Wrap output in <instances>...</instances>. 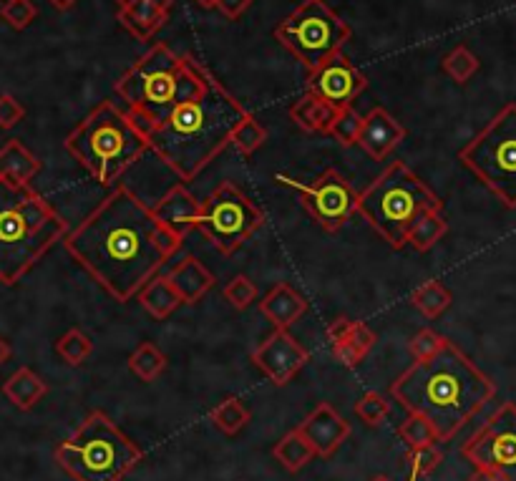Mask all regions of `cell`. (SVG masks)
Returning <instances> with one entry per match:
<instances>
[{
	"label": "cell",
	"mask_w": 516,
	"mask_h": 481,
	"mask_svg": "<svg viewBox=\"0 0 516 481\" xmlns=\"http://www.w3.org/2000/svg\"><path fill=\"white\" fill-rule=\"evenodd\" d=\"M91 177L104 187H114L126 169L139 162L152 144L149 131L114 101H101L84 121H81L63 142Z\"/></svg>",
	"instance_id": "obj_6"
},
{
	"label": "cell",
	"mask_w": 516,
	"mask_h": 481,
	"mask_svg": "<svg viewBox=\"0 0 516 481\" xmlns=\"http://www.w3.org/2000/svg\"><path fill=\"white\" fill-rule=\"evenodd\" d=\"M272 456H275V459L280 461L287 471L298 474V471L305 469V466H308L318 454H315V449L310 446V441L303 436V431L292 429V431H287V434L282 436L275 446H272Z\"/></svg>",
	"instance_id": "obj_27"
},
{
	"label": "cell",
	"mask_w": 516,
	"mask_h": 481,
	"mask_svg": "<svg viewBox=\"0 0 516 481\" xmlns=\"http://www.w3.org/2000/svg\"><path fill=\"white\" fill-rule=\"evenodd\" d=\"M403 461H406L408 469H411L413 479H418V476H428L436 471V466L444 461V451L438 449V444H428L421 446V449H408Z\"/></svg>",
	"instance_id": "obj_38"
},
{
	"label": "cell",
	"mask_w": 516,
	"mask_h": 481,
	"mask_svg": "<svg viewBox=\"0 0 516 481\" xmlns=\"http://www.w3.org/2000/svg\"><path fill=\"white\" fill-rule=\"evenodd\" d=\"M66 232V220L41 194L0 182V283H21Z\"/></svg>",
	"instance_id": "obj_5"
},
{
	"label": "cell",
	"mask_w": 516,
	"mask_h": 481,
	"mask_svg": "<svg viewBox=\"0 0 516 481\" xmlns=\"http://www.w3.org/2000/svg\"><path fill=\"white\" fill-rule=\"evenodd\" d=\"M471 481H501V479H499V476L491 474V471L474 469V474H471Z\"/></svg>",
	"instance_id": "obj_45"
},
{
	"label": "cell",
	"mask_w": 516,
	"mask_h": 481,
	"mask_svg": "<svg viewBox=\"0 0 516 481\" xmlns=\"http://www.w3.org/2000/svg\"><path fill=\"white\" fill-rule=\"evenodd\" d=\"M265 225L262 210L237 184L222 182L202 199L197 230L222 255H235Z\"/></svg>",
	"instance_id": "obj_11"
},
{
	"label": "cell",
	"mask_w": 516,
	"mask_h": 481,
	"mask_svg": "<svg viewBox=\"0 0 516 481\" xmlns=\"http://www.w3.org/2000/svg\"><path fill=\"white\" fill-rule=\"evenodd\" d=\"M428 210H444V202L403 162H393L360 192V215L393 250L408 245L413 222Z\"/></svg>",
	"instance_id": "obj_7"
},
{
	"label": "cell",
	"mask_w": 516,
	"mask_h": 481,
	"mask_svg": "<svg viewBox=\"0 0 516 481\" xmlns=\"http://www.w3.org/2000/svg\"><path fill=\"white\" fill-rule=\"evenodd\" d=\"M451 300H454V295H451V290L446 288L441 280H428V283H423L421 288L413 290L411 295L413 308H416L421 315H426L428 320L444 315L446 310L451 308Z\"/></svg>",
	"instance_id": "obj_29"
},
{
	"label": "cell",
	"mask_w": 516,
	"mask_h": 481,
	"mask_svg": "<svg viewBox=\"0 0 516 481\" xmlns=\"http://www.w3.org/2000/svg\"><path fill=\"white\" fill-rule=\"evenodd\" d=\"M373 481H391V479H388V476H376V479H373Z\"/></svg>",
	"instance_id": "obj_48"
},
{
	"label": "cell",
	"mask_w": 516,
	"mask_h": 481,
	"mask_svg": "<svg viewBox=\"0 0 516 481\" xmlns=\"http://www.w3.org/2000/svg\"><path fill=\"white\" fill-rule=\"evenodd\" d=\"M139 303L144 305V310L149 315H154L157 320L169 318L179 305H184L182 295L177 293V288L172 285L169 275H154L144 288L139 290Z\"/></svg>",
	"instance_id": "obj_25"
},
{
	"label": "cell",
	"mask_w": 516,
	"mask_h": 481,
	"mask_svg": "<svg viewBox=\"0 0 516 481\" xmlns=\"http://www.w3.org/2000/svg\"><path fill=\"white\" fill-rule=\"evenodd\" d=\"M199 207H202V202H197V197L184 184H177L154 204L152 210L157 220L162 222V227H167L174 237L184 240L189 232L197 230Z\"/></svg>",
	"instance_id": "obj_20"
},
{
	"label": "cell",
	"mask_w": 516,
	"mask_h": 481,
	"mask_svg": "<svg viewBox=\"0 0 516 481\" xmlns=\"http://www.w3.org/2000/svg\"><path fill=\"white\" fill-rule=\"evenodd\" d=\"M368 89V79L360 74V68L353 66L343 51L335 53L318 68L308 71V91L323 99L325 104L333 106L335 111L348 109L363 91Z\"/></svg>",
	"instance_id": "obj_14"
},
{
	"label": "cell",
	"mask_w": 516,
	"mask_h": 481,
	"mask_svg": "<svg viewBox=\"0 0 516 481\" xmlns=\"http://www.w3.org/2000/svg\"><path fill=\"white\" fill-rule=\"evenodd\" d=\"M11 356H13L11 343H8V340L0 335V366H3V363H8V358H11Z\"/></svg>",
	"instance_id": "obj_44"
},
{
	"label": "cell",
	"mask_w": 516,
	"mask_h": 481,
	"mask_svg": "<svg viewBox=\"0 0 516 481\" xmlns=\"http://www.w3.org/2000/svg\"><path fill=\"white\" fill-rule=\"evenodd\" d=\"M48 3H51V6L56 8V11H71V8L76 6L79 0H48Z\"/></svg>",
	"instance_id": "obj_46"
},
{
	"label": "cell",
	"mask_w": 516,
	"mask_h": 481,
	"mask_svg": "<svg viewBox=\"0 0 516 481\" xmlns=\"http://www.w3.org/2000/svg\"><path fill=\"white\" fill-rule=\"evenodd\" d=\"M56 353L68 363V366H84L86 358L94 353V343L89 335L79 328H71L56 340Z\"/></svg>",
	"instance_id": "obj_33"
},
{
	"label": "cell",
	"mask_w": 516,
	"mask_h": 481,
	"mask_svg": "<svg viewBox=\"0 0 516 481\" xmlns=\"http://www.w3.org/2000/svg\"><path fill=\"white\" fill-rule=\"evenodd\" d=\"M209 71L189 53H174L167 43H154L134 66L116 81L114 91L129 114L152 131L164 124L184 101L207 84Z\"/></svg>",
	"instance_id": "obj_4"
},
{
	"label": "cell",
	"mask_w": 516,
	"mask_h": 481,
	"mask_svg": "<svg viewBox=\"0 0 516 481\" xmlns=\"http://www.w3.org/2000/svg\"><path fill=\"white\" fill-rule=\"evenodd\" d=\"M449 232V222H446L444 210H428L413 222L411 232H408V245H413L416 252H428L444 240Z\"/></svg>",
	"instance_id": "obj_28"
},
{
	"label": "cell",
	"mask_w": 516,
	"mask_h": 481,
	"mask_svg": "<svg viewBox=\"0 0 516 481\" xmlns=\"http://www.w3.org/2000/svg\"><path fill=\"white\" fill-rule=\"evenodd\" d=\"M398 436H401L403 444H408V449H421V446L438 444V436L433 431V426L428 424L423 416L411 414L401 426H398Z\"/></svg>",
	"instance_id": "obj_37"
},
{
	"label": "cell",
	"mask_w": 516,
	"mask_h": 481,
	"mask_svg": "<svg viewBox=\"0 0 516 481\" xmlns=\"http://www.w3.org/2000/svg\"><path fill=\"white\" fill-rule=\"evenodd\" d=\"M328 346L335 361L345 368H355L376 346V333L360 320L338 318L328 325Z\"/></svg>",
	"instance_id": "obj_16"
},
{
	"label": "cell",
	"mask_w": 516,
	"mask_h": 481,
	"mask_svg": "<svg viewBox=\"0 0 516 481\" xmlns=\"http://www.w3.org/2000/svg\"><path fill=\"white\" fill-rule=\"evenodd\" d=\"M350 33L353 31L348 23L325 0H303L285 21L277 23L272 36L308 71H313L343 51L345 43L350 41Z\"/></svg>",
	"instance_id": "obj_10"
},
{
	"label": "cell",
	"mask_w": 516,
	"mask_h": 481,
	"mask_svg": "<svg viewBox=\"0 0 516 481\" xmlns=\"http://www.w3.org/2000/svg\"><path fill=\"white\" fill-rule=\"evenodd\" d=\"M459 162L516 210V104H506L459 152Z\"/></svg>",
	"instance_id": "obj_9"
},
{
	"label": "cell",
	"mask_w": 516,
	"mask_h": 481,
	"mask_svg": "<svg viewBox=\"0 0 516 481\" xmlns=\"http://www.w3.org/2000/svg\"><path fill=\"white\" fill-rule=\"evenodd\" d=\"M26 116L21 101L11 94H0V129H13L18 126Z\"/></svg>",
	"instance_id": "obj_42"
},
{
	"label": "cell",
	"mask_w": 516,
	"mask_h": 481,
	"mask_svg": "<svg viewBox=\"0 0 516 481\" xmlns=\"http://www.w3.org/2000/svg\"><path fill=\"white\" fill-rule=\"evenodd\" d=\"M56 461L76 481H121L141 461V449L104 411H91L56 446Z\"/></svg>",
	"instance_id": "obj_8"
},
{
	"label": "cell",
	"mask_w": 516,
	"mask_h": 481,
	"mask_svg": "<svg viewBox=\"0 0 516 481\" xmlns=\"http://www.w3.org/2000/svg\"><path fill=\"white\" fill-rule=\"evenodd\" d=\"M275 182L295 189L305 212L325 232H340L355 215H360V194L355 192L350 179L333 167L325 169L310 184H300L298 179H290L285 174H275Z\"/></svg>",
	"instance_id": "obj_12"
},
{
	"label": "cell",
	"mask_w": 516,
	"mask_h": 481,
	"mask_svg": "<svg viewBox=\"0 0 516 481\" xmlns=\"http://www.w3.org/2000/svg\"><path fill=\"white\" fill-rule=\"evenodd\" d=\"M247 114L250 111L209 74L199 94L149 131V144L179 179L189 182L232 144V134Z\"/></svg>",
	"instance_id": "obj_3"
},
{
	"label": "cell",
	"mask_w": 516,
	"mask_h": 481,
	"mask_svg": "<svg viewBox=\"0 0 516 481\" xmlns=\"http://www.w3.org/2000/svg\"><path fill=\"white\" fill-rule=\"evenodd\" d=\"M184 305H194L214 288V275L194 255H184L172 270L167 272Z\"/></svg>",
	"instance_id": "obj_23"
},
{
	"label": "cell",
	"mask_w": 516,
	"mask_h": 481,
	"mask_svg": "<svg viewBox=\"0 0 516 481\" xmlns=\"http://www.w3.org/2000/svg\"><path fill=\"white\" fill-rule=\"evenodd\" d=\"M260 313L265 315L275 328L287 330L308 313V303H305L303 295L292 288L290 283H277L272 285L270 293L260 300Z\"/></svg>",
	"instance_id": "obj_21"
},
{
	"label": "cell",
	"mask_w": 516,
	"mask_h": 481,
	"mask_svg": "<svg viewBox=\"0 0 516 481\" xmlns=\"http://www.w3.org/2000/svg\"><path fill=\"white\" fill-rule=\"evenodd\" d=\"M360 129H363V116H360L353 106H348V109L338 111L333 126H330V136H333L340 147L348 149L358 144Z\"/></svg>",
	"instance_id": "obj_36"
},
{
	"label": "cell",
	"mask_w": 516,
	"mask_h": 481,
	"mask_svg": "<svg viewBox=\"0 0 516 481\" xmlns=\"http://www.w3.org/2000/svg\"><path fill=\"white\" fill-rule=\"evenodd\" d=\"M48 393V383L31 368H18L6 383H3V396L21 411H31L38 401Z\"/></svg>",
	"instance_id": "obj_26"
},
{
	"label": "cell",
	"mask_w": 516,
	"mask_h": 481,
	"mask_svg": "<svg viewBox=\"0 0 516 481\" xmlns=\"http://www.w3.org/2000/svg\"><path fill=\"white\" fill-rule=\"evenodd\" d=\"M0 18L13 28V31H26L38 18V8L33 0H6L0 8Z\"/></svg>",
	"instance_id": "obj_39"
},
{
	"label": "cell",
	"mask_w": 516,
	"mask_h": 481,
	"mask_svg": "<svg viewBox=\"0 0 516 481\" xmlns=\"http://www.w3.org/2000/svg\"><path fill=\"white\" fill-rule=\"evenodd\" d=\"M209 419H212L214 429L222 431L225 436H237L247 424H250L252 411L245 406V401H240L237 396H230L212 408Z\"/></svg>",
	"instance_id": "obj_30"
},
{
	"label": "cell",
	"mask_w": 516,
	"mask_h": 481,
	"mask_svg": "<svg viewBox=\"0 0 516 481\" xmlns=\"http://www.w3.org/2000/svg\"><path fill=\"white\" fill-rule=\"evenodd\" d=\"M406 139V126L388 114L383 106H376L363 116V129L358 136V147L376 162H383L398 144Z\"/></svg>",
	"instance_id": "obj_19"
},
{
	"label": "cell",
	"mask_w": 516,
	"mask_h": 481,
	"mask_svg": "<svg viewBox=\"0 0 516 481\" xmlns=\"http://www.w3.org/2000/svg\"><path fill=\"white\" fill-rule=\"evenodd\" d=\"M194 3H197L199 8H207V11L209 8H214V0H194Z\"/></svg>",
	"instance_id": "obj_47"
},
{
	"label": "cell",
	"mask_w": 516,
	"mask_h": 481,
	"mask_svg": "<svg viewBox=\"0 0 516 481\" xmlns=\"http://www.w3.org/2000/svg\"><path fill=\"white\" fill-rule=\"evenodd\" d=\"M391 396L408 414L423 416L441 444L454 439L479 414L496 396V386L449 340L441 353L428 361H413V366L391 383Z\"/></svg>",
	"instance_id": "obj_2"
},
{
	"label": "cell",
	"mask_w": 516,
	"mask_h": 481,
	"mask_svg": "<svg viewBox=\"0 0 516 481\" xmlns=\"http://www.w3.org/2000/svg\"><path fill=\"white\" fill-rule=\"evenodd\" d=\"M355 416H358L365 426L376 429V426H381L383 421L391 416V403H388V398L383 396V393L368 391L355 401Z\"/></svg>",
	"instance_id": "obj_35"
},
{
	"label": "cell",
	"mask_w": 516,
	"mask_h": 481,
	"mask_svg": "<svg viewBox=\"0 0 516 481\" xmlns=\"http://www.w3.org/2000/svg\"><path fill=\"white\" fill-rule=\"evenodd\" d=\"M174 0H116V21L139 41L157 36L172 16Z\"/></svg>",
	"instance_id": "obj_17"
},
{
	"label": "cell",
	"mask_w": 516,
	"mask_h": 481,
	"mask_svg": "<svg viewBox=\"0 0 516 481\" xmlns=\"http://www.w3.org/2000/svg\"><path fill=\"white\" fill-rule=\"evenodd\" d=\"M265 142L267 129L252 114H247L245 119H242V124L235 129V134H232V147H235L242 157L255 154L257 149L265 147Z\"/></svg>",
	"instance_id": "obj_34"
},
{
	"label": "cell",
	"mask_w": 516,
	"mask_h": 481,
	"mask_svg": "<svg viewBox=\"0 0 516 481\" xmlns=\"http://www.w3.org/2000/svg\"><path fill=\"white\" fill-rule=\"evenodd\" d=\"M174 237L129 187H116L104 202L63 237L68 255L91 278L126 303L179 252Z\"/></svg>",
	"instance_id": "obj_1"
},
{
	"label": "cell",
	"mask_w": 516,
	"mask_h": 481,
	"mask_svg": "<svg viewBox=\"0 0 516 481\" xmlns=\"http://www.w3.org/2000/svg\"><path fill=\"white\" fill-rule=\"evenodd\" d=\"M446 343H449V340L441 338L436 330L423 328L421 333H416L411 338V343H408V351H411L413 361H428V358H433L436 353H441V348H444Z\"/></svg>",
	"instance_id": "obj_41"
},
{
	"label": "cell",
	"mask_w": 516,
	"mask_h": 481,
	"mask_svg": "<svg viewBox=\"0 0 516 481\" xmlns=\"http://www.w3.org/2000/svg\"><path fill=\"white\" fill-rule=\"evenodd\" d=\"M298 429L303 431V436L310 441L320 459H330L350 436V424L330 403H320L318 408H313Z\"/></svg>",
	"instance_id": "obj_18"
},
{
	"label": "cell",
	"mask_w": 516,
	"mask_h": 481,
	"mask_svg": "<svg viewBox=\"0 0 516 481\" xmlns=\"http://www.w3.org/2000/svg\"><path fill=\"white\" fill-rule=\"evenodd\" d=\"M222 295H225V300L235 310H247L257 300V288L247 275H237V278H232L225 285Z\"/></svg>",
	"instance_id": "obj_40"
},
{
	"label": "cell",
	"mask_w": 516,
	"mask_h": 481,
	"mask_svg": "<svg viewBox=\"0 0 516 481\" xmlns=\"http://www.w3.org/2000/svg\"><path fill=\"white\" fill-rule=\"evenodd\" d=\"M441 68H444V74L449 76L454 84H469V81L479 74L481 61L474 56V51H471L469 46L459 43V46H454L446 53L444 61H441Z\"/></svg>",
	"instance_id": "obj_32"
},
{
	"label": "cell",
	"mask_w": 516,
	"mask_h": 481,
	"mask_svg": "<svg viewBox=\"0 0 516 481\" xmlns=\"http://www.w3.org/2000/svg\"><path fill=\"white\" fill-rule=\"evenodd\" d=\"M129 371L134 373L139 381L152 383L167 371V356H164L162 348L146 340V343H141V346L129 356Z\"/></svg>",
	"instance_id": "obj_31"
},
{
	"label": "cell",
	"mask_w": 516,
	"mask_h": 481,
	"mask_svg": "<svg viewBox=\"0 0 516 481\" xmlns=\"http://www.w3.org/2000/svg\"><path fill=\"white\" fill-rule=\"evenodd\" d=\"M38 172H41V159L21 139H8L0 147V182L28 187Z\"/></svg>",
	"instance_id": "obj_22"
},
{
	"label": "cell",
	"mask_w": 516,
	"mask_h": 481,
	"mask_svg": "<svg viewBox=\"0 0 516 481\" xmlns=\"http://www.w3.org/2000/svg\"><path fill=\"white\" fill-rule=\"evenodd\" d=\"M338 111L333 106L325 104L323 99H318L315 94L305 91L295 104L290 106V119L295 121L298 129H303L305 134H330V126H333Z\"/></svg>",
	"instance_id": "obj_24"
},
{
	"label": "cell",
	"mask_w": 516,
	"mask_h": 481,
	"mask_svg": "<svg viewBox=\"0 0 516 481\" xmlns=\"http://www.w3.org/2000/svg\"><path fill=\"white\" fill-rule=\"evenodd\" d=\"M310 361L308 348L300 346L287 330L275 328V333L267 335L260 346L252 351V363L275 383L277 388L287 386L292 378L298 376Z\"/></svg>",
	"instance_id": "obj_15"
},
{
	"label": "cell",
	"mask_w": 516,
	"mask_h": 481,
	"mask_svg": "<svg viewBox=\"0 0 516 481\" xmlns=\"http://www.w3.org/2000/svg\"><path fill=\"white\" fill-rule=\"evenodd\" d=\"M474 469L491 471L501 481H516V403L506 401L461 446Z\"/></svg>",
	"instance_id": "obj_13"
},
{
	"label": "cell",
	"mask_w": 516,
	"mask_h": 481,
	"mask_svg": "<svg viewBox=\"0 0 516 481\" xmlns=\"http://www.w3.org/2000/svg\"><path fill=\"white\" fill-rule=\"evenodd\" d=\"M255 0H214V8H217L227 21H240L247 11L252 8Z\"/></svg>",
	"instance_id": "obj_43"
}]
</instances>
